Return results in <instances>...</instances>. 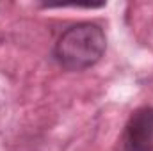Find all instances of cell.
Masks as SVG:
<instances>
[{
  "mask_svg": "<svg viewBox=\"0 0 153 151\" xmlns=\"http://www.w3.org/2000/svg\"><path fill=\"white\" fill-rule=\"evenodd\" d=\"M107 38L103 29L93 21L70 25L57 38L52 57L68 71H84L93 68L105 53Z\"/></svg>",
  "mask_w": 153,
  "mask_h": 151,
  "instance_id": "cell-1",
  "label": "cell"
},
{
  "mask_svg": "<svg viewBox=\"0 0 153 151\" xmlns=\"http://www.w3.org/2000/svg\"><path fill=\"white\" fill-rule=\"evenodd\" d=\"M121 151H153V107H139L130 114L123 135Z\"/></svg>",
  "mask_w": 153,
  "mask_h": 151,
  "instance_id": "cell-2",
  "label": "cell"
}]
</instances>
